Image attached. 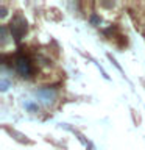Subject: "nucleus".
Instances as JSON below:
<instances>
[{
  "mask_svg": "<svg viewBox=\"0 0 145 150\" xmlns=\"http://www.w3.org/2000/svg\"><path fill=\"white\" fill-rule=\"evenodd\" d=\"M9 30H11V35L14 38V41H20L22 36L28 31V23H27V19L22 16V14H16L13 17L11 23H9Z\"/></svg>",
  "mask_w": 145,
  "mask_h": 150,
  "instance_id": "1",
  "label": "nucleus"
},
{
  "mask_svg": "<svg viewBox=\"0 0 145 150\" xmlns=\"http://www.w3.org/2000/svg\"><path fill=\"white\" fill-rule=\"evenodd\" d=\"M14 66H16V70L19 72V75H20L22 78H30L31 75H33V72H34L31 61L28 59L25 55H22V53H17L16 55Z\"/></svg>",
  "mask_w": 145,
  "mask_h": 150,
  "instance_id": "2",
  "label": "nucleus"
},
{
  "mask_svg": "<svg viewBox=\"0 0 145 150\" xmlns=\"http://www.w3.org/2000/svg\"><path fill=\"white\" fill-rule=\"evenodd\" d=\"M6 131H8V133L11 134V136H14V139L19 141V142H23V144H31V141H28L25 134L19 133V131H16V130H9V128H6Z\"/></svg>",
  "mask_w": 145,
  "mask_h": 150,
  "instance_id": "4",
  "label": "nucleus"
},
{
  "mask_svg": "<svg viewBox=\"0 0 145 150\" xmlns=\"http://www.w3.org/2000/svg\"><path fill=\"white\" fill-rule=\"evenodd\" d=\"M5 16H6V8L2 6L0 8V17H5Z\"/></svg>",
  "mask_w": 145,
  "mask_h": 150,
  "instance_id": "9",
  "label": "nucleus"
},
{
  "mask_svg": "<svg viewBox=\"0 0 145 150\" xmlns=\"http://www.w3.org/2000/svg\"><path fill=\"white\" fill-rule=\"evenodd\" d=\"M6 27H2V28H0V33H2V44H5V42H6Z\"/></svg>",
  "mask_w": 145,
  "mask_h": 150,
  "instance_id": "8",
  "label": "nucleus"
},
{
  "mask_svg": "<svg viewBox=\"0 0 145 150\" xmlns=\"http://www.w3.org/2000/svg\"><path fill=\"white\" fill-rule=\"evenodd\" d=\"M36 96L39 97V100L44 103L45 106H51L56 100V91L55 89H50V88H44V89L36 91Z\"/></svg>",
  "mask_w": 145,
  "mask_h": 150,
  "instance_id": "3",
  "label": "nucleus"
},
{
  "mask_svg": "<svg viewBox=\"0 0 145 150\" xmlns=\"http://www.w3.org/2000/svg\"><path fill=\"white\" fill-rule=\"evenodd\" d=\"M103 6H106V8H111V6H114V3H101Z\"/></svg>",
  "mask_w": 145,
  "mask_h": 150,
  "instance_id": "10",
  "label": "nucleus"
},
{
  "mask_svg": "<svg viewBox=\"0 0 145 150\" xmlns=\"http://www.w3.org/2000/svg\"><path fill=\"white\" fill-rule=\"evenodd\" d=\"M23 106L27 108L28 112H37V110H39L37 103H33V102H23Z\"/></svg>",
  "mask_w": 145,
  "mask_h": 150,
  "instance_id": "5",
  "label": "nucleus"
},
{
  "mask_svg": "<svg viewBox=\"0 0 145 150\" xmlns=\"http://www.w3.org/2000/svg\"><path fill=\"white\" fill-rule=\"evenodd\" d=\"M100 22H101V19L98 17L97 14H92V16H91V23H92V25H98Z\"/></svg>",
  "mask_w": 145,
  "mask_h": 150,
  "instance_id": "7",
  "label": "nucleus"
},
{
  "mask_svg": "<svg viewBox=\"0 0 145 150\" xmlns=\"http://www.w3.org/2000/svg\"><path fill=\"white\" fill-rule=\"evenodd\" d=\"M9 84H11V83H9L5 77H3L2 80H0V89H2V91H6V89L9 88Z\"/></svg>",
  "mask_w": 145,
  "mask_h": 150,
  "instance_id": "6",
  "label": "nucleus"
}]
</instances>
